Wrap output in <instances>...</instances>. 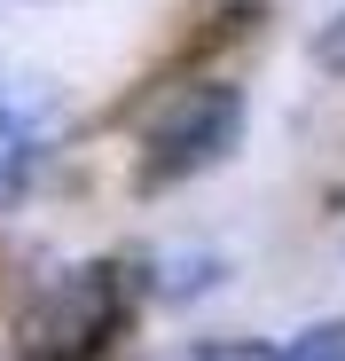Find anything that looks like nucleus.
<instances>
[{"label": "nucleus", "mask_w": 345, "mask_h": 361, "mask_svg": "<svg viewBox=\"0 0 345 361\" xmlns=\"http://www.w3.org/2000/svg\"><path fill=\"white\" fill-rule=\"evenodd\" d=\"M142 275L134 259H71L16 314V361H110L134 330Z\"/></svg>", "instance_id": "f257e3e1"}, {"label": "nucleus", "mask_w": 345, "mask_h": 361, "mask_svg": "<svg viewBox=\"0 0 345 361\" xmlns=\"http://www.w3.org/2000/svg\"><path fill=\"white\" fill-rule=\"evenodd\" d=\"M244 126H251V102L236 79H189L172 87L149 118H142V142H134V189L142 197H165V189H189L212 165H227L244 149Z\"/></svg>", "instance_id": "f03ea898"}, {"label": "nucleus", "mask_w": 345, "mask_h": 361, "mask_svg": "<svg viewBox=\"0 0 345 361\" xmlns=\"http://www.w3.org/2000/svg\"><path fill=\"white\" fill-rule=\"evenodd\" d=\"M55 142H63L55 94H39L32 79H8L0 87V212L39 189V173L55 165Z\"/></svg>", "instance_id": "7ed1b4c3"}, {"label": "nucleus", "mask_w": 345, "mask_h": 361, "mask_svg": "<svg viewBox=\"0 0 345 361\" xmlns=\"http://www.w3.org/2000/svg\"><path fill=\"white\" fill-rule=\"evenodd\" d=\"M134 275H142L149 298L181 307V298H204V290L227 275V259H220V252H149V259H134Z\"/></svg>", "instance_id": "20e7f679"}, {"label": "nucleus", "mask_w": 345, "mask_h": 361, "mask_svg": "<svg viewBox=\"0 0 345 361\" xmlns=\"http://www.w3.org/2000/svg\"><path fill=\"white\" fill-rule=\"evenodd\" d=\"M314 63H322L330 79H345V8H337V16L314 32Z\"/></svg>", "instance_id": "39448f33"}]
</instances>
